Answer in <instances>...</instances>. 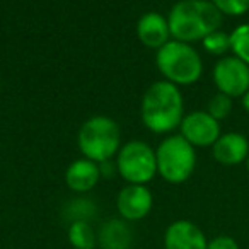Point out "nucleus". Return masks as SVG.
<instances>
[{
    "mask_svg": "<svg viewBox=\"0 0 249 249\" xmlns=\"http://www.w3.org/2000/svg\"><path fill=\"white\" fill-rule=\"evenodd\" d=\"M116 169L130 184H145L156 176L157 160L152 147L140 140H133L118 152Z\"/></svg>",
    "mask_w": 249,
    "mask_h": 249,
    "instance_id": "6",
    "label": "nucleus"
},
{
    "mask_svg": "<svg viewBox=\"0 0 249 249\" xmlns=\"http://www.w3.org/2000/svg\"><path fill=\"white\" fill-rule=\"evenodd\" d=\"M121 132L114 120L107 116H92L79 132V147L86 159L107 162L120 150Z\"/></svg>",
    "mask_w": 249,
    "mask_h": 249,
    "instance_id": "4",
    "label": "nucleus"
},
{
    "mask_svg": "<svg viewBox=\"0 0 249 249\" xmlns=\"http://www.w3.org/2000/svg\"><path fill=\"white\" fill-rule=\"evenodd\" d=\"M249 142L242 133L229 132L213 143V157L224 166H235L248 159Z\"/></svg>",
    "mask_w": 249,
    "mask_h": 249,
    "instance_id": "11",
    "label": "nucleus"
},
{
    "mask_svg": "<svg viewBox=\"0 0 249 249\" xmlns=\"http://www.w3.org/2000/svg\"><path fill=\"white\" fill-rule=\"evenodd\" d=\"M156 63L167 82L174 86L195 84L203 72V62L196 50L188 43H181L176 39L157 50Z\"/></svg>",
    "mask_w": 249,
    "mask_h": 249,
    "instance_id": "3",
    "label": "nucleus"
},
{
    "mask_svg": "<svg viewBox=\"0 0 249 249\" xmlns=\"http://www.w3.org/2000/svg\"><path fill=\"white\" fill-rule=\"evenodd\" d=\"M99 239L104 249H128L132 242V234L124 222L109 220L101 229Z\"/></svg>",
    "mask_w": 249,
    "mask_h": 249,
    "instance_id": "14",
    "label": "nucleus"
},
{
    "mask_svg": "<svg viewBox=\"0 0 249 249\" xmlns=\"http://www.w3.org/2000/svg\"><path fill=\"white\" fill-rule=\"evenodd\" d=\"M222 16H242L249 11V0H215L213 2Z\"/></svg>",
    "mask_w": 249,
    "mask_h": 249,
    "instance_id": "19",
    "label": "nucleus"
},
{
    "mask_svg": "<svg viewBox=\"0 0 249 249\" xmlns=\"http://www.w3.org/2000/svg\"><path fill=\"white\" fill-rule=\"evenodd\" d=\"M101 178L99 164L89 159H77L69 166L65 173L67 186L73 191H89L97 184Z\"/></svg>",
    "mask_w": 249,
    "mask_h": 249,
    "instance_id": "13",
    "label": "nucleus"
},
{
    "mask_svg": "<svg viewBox=\"0 0 249 249\" xmlns=\"http://www.w3.org/2000/svg\"><path fill=\"white\" fill-rule=\"evenodd\" d=\"M213 82L231 99L242 97L249 90V65L235 56H222L213 67Z\"/></svg>",
    "mask_w": 249,
    "mask_h": 249,
    "instance_id": "7",
    "label": "nucleus"
},
{
    "mask_svg": "<svg viewBox=\"0 0 249 249\" xmlns=\"http://www.w3.org/2000/svg\"><path fill=\"white\" fill-rule=\"evenodd\" d=\"M183 96L174 84L167 80L156 82L147 89L142 99V120L154 133L173 132L183 121Z\"/></svg>",
    "mask_w": 249,
    "mask_h": 249,
    "instance_id": "2",
    "label": "nucleus"
},
{
    "mask_svg": "<svg viewBox=\"0 0 249 249\" xmlns=\"http://www.w3.org/2000/svg\"><path fill=\"white\" fill-rule=\"evenodd\" d=\"M246 166H248V171H249V156H248V159H246Z\"/></svg>",
    "mask_w": 249,
    "mask_h": 249,
    "instance_id": "22",
    "label": "nucleus"
},
{
    "mask_svg": "<svg viewBox=\"0 0 249 249\" xmlns=\"http://www.w3.org/2000/svg\"><path fill=\"white\" fill-rule=\"evenodd\" d=\"M203 46L212 55H225L231 50V35L224 31H213L203 38Z\"/></svg>",
    "mask_w": 249,
    "mask_h": 249,
    "instance_id": "17",
    "label": "nucleus"
},
{
    "mask_svg": "<svg viewBox=\"0 0 249 249\" xmlns=\"http://www.w3.org/2000/svg\"><path fill=\"white\" fill-rule=\"evenodd\" d=\"M69 241L75 249H94L96 235L87 220L72 222L69 227Z\"/></svg>",
    "mask_w": 249,
    "mask_h": 249,
    "instance_id": "15",
    "label": "nucleus"
},
{
    "mask_svg": "<svg viewBox=\"0 0 249 249\" xmlns=\"http://www.w3.org/2000/svg\"><path fill=\"white\" fill-rule=\"evenodd\" d=\"M137 35L145 46L160 50L169 43V22L159 12H147L137 24Z\"/></svg>",
    "mask_w": 249,
    "mask_h": 249,
    "instance_id": "12",
    "label": "nucleus"
},
{
    "mask_svg": "<svg viewBox=\"0 0 249 249\" xmlns=\"http://www.w3.org/2000/svg\"><path fill=\"white\" fill-rule=\"evenodd\" d=\"M242 106H244V109L249 113V90L242 96Z\"/></svg>",
    "mask_w": 249,
    "mask_h": 249,
    "instance_id": "21",
    "label": "nucleus"
},
{
    "mask_svg": "<svg viewBox=\"0 0 249 249\" xmlns=\"http://www.w3.org/2000/svg\"><path fill=\"white\" fill-rule=\"evenodd\" d=\"M220 135V124L207 111H195L181 121V137L193 147H213Z\"/></svg>",
    "mask_w": 249,
    "mask_h": 249,
    "instance_id": "8",
    "label": "nucleus"
},
{
    "mask_svg": "<svg viewBox=\"0 0 249 249\" xmlns=\"http://www.w3.org/2000/svg\"><path fill=\"white\" fill-rule=\"evenodd\" d=\"M207 113L210 114L212 118H215L217 121L224 120L231 114L232 111V99L229 96L222 92H217L210 101H208V107H207Z\"/></svg>",
    "mask_w": 249,
    "mask_h": 249,
    "instance_id": "18",
    "label": "nucleus"
},
{
    "mask_svg": "<svg viewBox=\"0 0 249 249\" xmlns=\"http://www.w3.org/2000/svg\"><path fill=\"white\" fill-rule=\"evenodd\" d=\"M231 50L235 58L249 65V22L237 26L231 33Z\"/></svg>",
    "mask_w": 249,
    "mask_h": 249,
    "instance_id": "16",
    "label": "nucleus"
},
{
    "mask_svg": "<svg viewBox=\"0 0 249 249\" xmlns=\"http://www.w3.org/2000/svg\"><path fill=\"white\" fill-rule=\"evenodd\" d=\"M166 249H207L208 241L200 227L188 220H176L164 235Z\"/></svg>",
    "mask_w": 249,
    "mask_h": 249,
    "instance_id": "10",
    "label": "nucleus"
},
{
    "mask_svg": "<svg viewBox=\"0 0 249 249\" xmlns=\"http://www.w3.org/2000/svg\"><path fill=\"white\" fill-rule=\"evenodd\" d=\"M157 173L167 183H184L193 174L196 166V152L190 142L181 135L167 137L156 150Z\"/></svg>",
    "mask_w": 249,
    "mask_h": 249,
    "instance_id": "5",
    "label": "nucleus"
},
{
    "mask_svg": "<svg viewBox=\"0 0 249 249\" xmlns=\"http://www.w3.org/2000/svg\"><path fill=\"white\" fill-rule=\"evenodd\" d=\"M118 212L126 220H140L152 208V195L142 184H128L118 193Z\"/></svg>",
    "mask_w": 249,
    "mask_h": 249,
    "instance_id": "9",
    "label": "nucleus"
},
{
    "mask_svg": "<svg viewBox=\"0 0 249 249\" xmlns=\"http://www.w3.org/2000/svg\"><path fill=\"white\" fill-rule=\"evenodd\" d=\"M207 249H239V244L235 239L229 237V235H218L208 242Z\"/></svg>",
    "mask_w": 249,
    "mask_h": 249,
    "instance_id": "20",
    "label": "nucleus"
},
{
    "mask_svg": "<svg viewBox=\"0 0 249 249\" xmlns=\"http://www.w3.org/2000/svg\"><path fill=\"white\" fill-rule=\"evenodd\" d=\"M222 12L213 2L205 0H184L178 2L169 12V31L176 41H203L205 36L218 31L222 24Z\"/></svg>",
    "mask_w": 249,
    "mask_h": 249,
    "instance_id": "1",
    "label": "nucleus"
}]
</instances>
